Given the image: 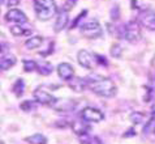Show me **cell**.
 <instances>
[{"instance_id": "1", "label": "cell", "mask_w": 155, "mask_h": 144, "mask_svg": "<svg viewBox=\"0 0 155 144\" xmlns=\"http://www.w3.org/2000/svg\"><path fill=\"white\" fill-rule=\"evenodd\" d=\"M87 79L89 88L91 89L94 93L101 96L104 98H112L117 93V86L115 83L108 77H102V76H91L86 77Z\"/></svg>"}, {"instance_id": "2", "label": "cell", "mask_w": 155, "mask_h": 144, "mask_svg": "<svg viewBox=\"0 0 155 144\" xmlns=\"http://www.w3.org/2000/svg\"><path fill=\"white\" fill-rule=\"evenodd\" d=\"M33 4L37 19L41 21H48L58 11L55 0H33Z\"/></svg>"}, {"instance_id": "3", "label": "cell", "mask_w": 155, "mask_h": 144, "mask_svg": "<svg viewBox=\"0 0 155 144\" xmlns=\"http://www.w3.org/2000/svg\"><path fill=\"white\" fill-rule=\"evenodd\" d=\"M120 37L124 38L129 43H137L141 41L142 33H141V26L140 23L137 21H129L124 26H121V33Z\"/></svg>"}, {"instance_id": "4", "label": "cell", "mask_w": 155, "mask_h": 144, "mask_svg": "<svg viewBox=\"0 0 155 144\" xmlns=\"http://www.w3.org/2000/svg\"><path fill=\"white\" fill-rule=\"evenodd\" d=\"M81 34H82L85 38L97 39L99 37H102L103 29L97 20H90L81 25Z\"/></svg>"}, {"instance_id": "5", "label": "cell", "mask_w": 155, "mask_h": 144, "mask_svg": "<svg viewBox=\"0 0 155 144\" xmlns=\"http://www.w3.org/2000/svg\"><path fill=\"white\" fill-rule=\"evenodd\" d=\"M81 119L86 121L87 123H99L104 119V114L97 107L87 106L81 111Z\"/></svg>"}, {"instance_id": "6", "label": "cell", "mask_w": 155, "mask_h": 144, "mask_svg": "<svg viewBox=\"0 0 155 144\" xmlns=\"http://www.w3.org/2000/svg\"><path fill=\"white\" fill-rule=\"evenodd\" d=\"M138 23L145 29L150 30V32H155V12L150 8L141 11L138 15Z\"/></svg>"}, {"instance_id": "7", "label": "cell", "mask_w": 155, "mask_h": 144, "mask_svg": "<svg viewBox=\"0 0 155 144\" xmlns=\"http://www.w3.org/2000/svg\"><path fill=\"white\" fill-rule=\"evenodd\" d=\"M34 100H35L38 104L46 105V106H55V105L59 102V100L56 97L51 96L48 92L43 90L41 88H38V89L34 90Z\"/></svg>"}, {"instance_id": "8", "label": "cell", "mask_w": 155, "mask_h": 144, "mask_svg": "<svg viewBox=\"0 0 155 144\" xmlns=\"http://www.w3.org/2000/svg\"><path fill=\"white\" fill-rule=\"evenodd\" d=\"M77 62H78L81 67L86 69H91L94 68V64H95V58L87 50H80L77 52Z\"/></svg>"}, {"instance_id": "9", "label": "cell", "mask_w": 155, "mask_h": 144, "mask_svg": "<svg viewBox=\"0 0 155 144\" xmlns=\"http://www.w3.org/2000/svg\"><path fill=\"white\" fill-rule=\"evenodd\" d=\"M5 20L8 23H15V24H26L28 23V16L25 15L22 11L12 8L7 12L5 15Z\"/></svg>"}, {"instance_id": "10", "label": "cell", "mask_w": 155, "mask_h": 144, "mask_svg": "<svg viewBox=\"0 0 155 144\" xmlns=\"http://www.w3.org/2000/svg\"><path fill=\"white\" fill-rule=\"evenodd\" d=\"M56 69H58L59 77L64 81H69L74 76V68H73V65L71 63H67V62L60 63Z\"/></svg>"}, {"instance_id": "11", "label": "cell", "mask_w": 155, "mask_h": 144, "mask_svg": "<svg viewBox=\"0 0 155 144\" xmlns=\"http://www.w3.org/2000/svg\"><path fill=\"white\" fill-rule=\"evenodd\" d=\"M72 131L78 136H86L90 131V126L86 121H74L72 122Z\"/></svg>"}, {"instance_id": "12", "label": "cell", "mask_w": 155, "mask_h": 144, "mask_svg": "<svg viewBox=\"0 0 155 144\" xmlns=\"http://www.w3.org/2000/svg\"><path fill=\"white\" fill-rule=\"evenodd\" d=\"M68 21H69V16H68V11L61 9V12L58 15L56 21H55L54 25V30L56 33H60L61 30L65 29V26L68 25Z\"/></svg>"}, {"instance_id": "13", "label": "cell", "mask_w": 155, "mask_h": 144, "mask_svg": "<svg viewBox=\"0 0 155 144\" xmlns=\"http://www.w3.org/2000/svg\"><path fill=\"white\" fill-rule=\"evenodd\" d=\"M16 63H17L16 56L5 52V54H3L2 58H0V69H3V71H8V69H11Z\"/></svg>"}, {"instance_id": "14", "label": "cell", "mask_w": 155, "mask_h": 144, "mask_svg": "<svg viewBox=\"0 0 155 144\" xmlns=\"http://www.w3.org/2000/svg\"><path fill=\"white\" fill-rule=\"evenodd\" d=\"M69 86L74 92H82L86 88H89L87 84V79L86 77H72L69 80Z\"/></svg>"}, {"instance_id": "15", "label": "cell", "mask_w": 155, "mask_h": 144, "mask_svg": "<svg viewBox=\"0 0 155 144\" xmlns=\"http://www.w3.org/2000/svg\"><path fill=\"white\" fill-rule=\"evenodd\" d=\"M11 33L15 37H24V36H29L31 33V29L24 26L22 24H16L13 26H11Z\"/></svg>"}, {"instance_id": "16", "label": "cell", "mask_w": 155, "mask_h": 144, "mask_svg": "<svg viewBox=\"0 0 155 144\" xmlns=\"http://www.w3.org/2000/svg\"><path fill=\"white\" fill-rule=\"evenodd\" d=\"M43 43V37L41 36H34L30 37L26 42H25V47L28 50H35L38 47H41V45Z\"/></svg>"}, {"instance_id": "17", "label": "cell", "mask_w": 155, "mask_h": 144, "mask_svg": "<svg viewBox=\"0 0 155 144\" xmlns=\"http://www.w3.org/2000/svg\"><path fill=\"white\" fill-rule=\"evenodd\" d=\"M25 140H26L28 143H30V144H46L47 138L42 134H35V135H31V136L26 138Z\"/></svg>"}, {"instance_id": "18", "label": "cell", "mask_w": 155, "mask_h": 144, "mask_svg": "<svg viewBox=\"0 0 155 144\" xmlns=\"http://www.w3.org/2000/svg\"><path fill=\"white\" fill-rule=\"evenodd\" d=\"M24 88H25L24 81L21 80V79H17L13 86H12V92H13L17 97H20V96H22V93H24Z\"/></svg>"}, {"instance_id": "19", "label": "cell", "mask_w": 155, "mask_h": 144, "mask_svg": "<svg viewBox=\"0 0 155 144\" xmlns=\"http://www.w3.org/2000/svg\"><path fill=\"white\" fill-rule=\"evenodd\" d=\"M37 101H24L22 104L20 105L21 110L25 111V113H29V111H33L37 109Z\"/></svg>"}, {"instance_id": "20", "label": "cell", "mask_w": 155, "mask_h": 144, "mask_svg": "<svg viewBox=\"0 0 155 144\" xmlns=\"http://www.w3.org/2000/svg\"><path fill=\"white\" fill-rule=\"evenodd\" d=\"M38 71H39V73H42V75H50L51 72H52V65H51L48 62H45V63H41V64H38Z\"/></svg>"}, {"instance_id": "21", "label": "cell", "mask_w": 155, "mask_h": 144, "mask_svg": "<svg viewBox=\"0 0 155 144\" xmlns=\"http://www.w3.org/2000/svg\"><path fill=\"white\" fill-rule=\"evenodd\" d=\"M24 69H25V72H33V71H35V69L38 68V64L34 62V60H28V59H25L24 62Z\"/></svg>"}, {"instance_id": "22", "label": "cell", "mask_w": 155, "mask_h": 144, "mask_svg": "<svg viewBox=\"0 0 155 144\" xmlns=\"http://www.w3.org/2000/svg\"><path fill=\"white\" fill-rule=\"evenodd\" d=\"M123 54V47L119 45V43H115V45L111 46V55L114 58H120Z\"/></svg>"}, {"instance_id": "23", "label": "cell", "mask_w": 155, "mask_h": 144, "mask_svg": "<svg viewBox=\"0 0 155 144\" xmlns=\"http://www.w3.org/2000/svg\"><path fill=\"white\" fill-rule=\"evenodd\" d=\"M145 119V117L143 114H141V113H133V114H130V122L132 123H134V125H140L142 123V121Z\"/></svg>"}, {"instance_id": "24", "label": "cell", "mask_w": 155, "mask_h": 144, "mask_svg": "<svg viewBox=\"0 0 155 144\" xmlns=\"http://www.w3.org/2000/svg\"><path fill=\"white\" fill-rule=\"evenodd\" d=\"M81 143H102V142L98 138H85L84 136L81 139Z\"/></svg>"}, {"instance_id": "25", "label": "cell", "mask_w": 155, "mask_h": 144, "mask_svg": "<svg viewBox=\"0 0 155 144\" xmlns=\"http://www.w3.org/2000/svg\"><path fill=\"white\" fill-rule=\"evenodd\" d=\"M18 3H20V0H7L8 7H16V5H18Z\"/></svg>"}, {"instance_id": "26", "label": "cell", "mask_w": 155, "mask_h": 144, "mask_svg": "<svg viewBox=\"0 0 155 144\" xmlns=\"http://www.w3.org/2000/svg\"><path fill=\"white\" fill-rule=\"evenodd\" d=\"M8 47H9V46L5 45V43H4V45H0V52H3V54H5V52H7L8 50H9V49H8Z\"/></svg>"}, {"instance_id": "27", "label": "cell", "mask_w": 155, "mask_h": 144, "mask_svg": "<svg viewBox=\"0 0 155 144\" xmlns=\"http://www.w3.org/2000/svg\"><path fill=\"white\" fill-rule=\"evenodd\" d=\"M2 3H3V0H0V4H2Z\"/></svg>"}, {"instance_id": "28", "label": "cell", "mask_w": 155, "mask_h": 144, "mask_svg": "<svg viewBox=\"0 0 155 144\" xmlns=\"http://www.w3.org/2000/svg\"><path fill=\"white\" fill-rule=\"evenodd\" d=\"M154 132H155V130H154Z\"/></svg>"}]
</instances>
